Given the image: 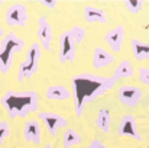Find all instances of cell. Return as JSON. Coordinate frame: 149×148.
<instances>
[{"label": "cell", "mask_w": 149, "mask_h": 148, "mask_svg": "<svg viewBox=\"0 0 149 148\" xmlns=\"http://www.w3.org/2000/svg\"><path fill=\"white\" fill-rule=\"evenodd\" d=\"M117 134L120 137H132L136 141H142V137L138 131V123H136V118L130 113L125 115L119 123L117 128Z\"/></svg>", "instance_id": "52a82bcc"}, {"label": "cell", "mask_w": 149, "mask_h": 148, "mask_svg": "<svg viewBox=\"0 0 149 148\" xmlns=\"http://www.w3.org/2000/svg\"><path fill=\"white\" fill-rule=\"evenodd\" d=\"M70 34H71V36L74 38V41L77 42V45L81 44L83 39H84V36H86V31H84V28H81V26H78V25L72 26V28L70 29Z\"/></svg>", "instance_id": "44dd1931"}, {"label": "cell", "mask_w": 149, "mask_h": 148, "mask_svg": "<svg viewBox=\"0 0 149 148\" xmlns=\"http://www.w3.org/2000/svg\"><path fill=\"white\" fill-rule=\"evenodd\" d=\"M138 77L139 81L145 86H149V68L146 67H139L138 68Z\"/></svg>", "instance_id": "7402d4cb"}, {"label": "cell", "mask_w": 149, "mask_h": 148, "mask_svg": "<svg viewBox=\"0 0 149 148\" xmlns=\"http://www.w3.org/2000/svg\"><path fill=\"white\" fill-rule=\"evenodd\" d=\"M25 47V41L15 32L6 34L0 39V73H7L13 62V54L20 52Z\"/></svg>", "instance_id": "3957f363"}, {"label": "cell", "mask_w": 149, "mask_h": 148, "mask_svg": "<svg viewBox=\"0 0 149 148\" xmlns=\"http://www.w3.org/2000/svg\"><path fill=\"white\" fill-rule=\"evenodd\" d=\"M130 76H133L132 64H130L129 60H123V61H120V62L116 65L111 79L116 81V80H119V79H125V77H130Z\"/></svg>", "instance_id": "e0dca14e"}, {"label": "cell", "mask_w": 149, "mask_h": 148, "mask_svg": "<svg viewBox=\"0 0 149 148\" xmlns=\"http://www.w3.org/2000/svg\"><path fill=\"white\" fill-rule=\"evenodd\" d=\"M36 36L39 39L41 47L44 49L49 51L51 48V38H52V28L45 16H41L38 19V29H36Z\"/></svg>", "instance_id": "8fae6325"}, {"label": "cell", "mask_w": 149, "mask_h": 148, "mask_svg": "<svg viewBox=\"0 0 149 148\" xmlns=\"http://www.w3.org/2000/svg\"><path fill=\"white\" fill-rule=\"evenodd\" d=\"M130 49L133 52V57L138 61L149 60V42H142L138 38H132V41H130Z\"/></svg>", "instance_id": "5bb4252c"}, {"label": "cell", "mask_w": 149, "mask_h": 148, "mask_svg": "<svg viewBox=\"0 0 149 148\" xmlns=\"http://www.w3.org/2000/svg\"><path fill=\"white\" fill-rule=\"evenodd\" d=\"M81 142V137L80 134L72 129V128H67L65 132H64V138H62V145L64 148H71L74 145H78Z\"/></svg>", "instance_id": "ac0fdd59"}, {"label": "cell", "mask_w": 149, "mask_h": 148, "mask_svg": "<svg viewBox=\"0 0 149 148\" xmlns=\"http://www.w3.org/2000/svg\"><path fill=\"white\" fill-rule=\"evenodd\" d=\"M84 19L90 23H104L106 22V13L96 6H86L84 7Z\"/></svg>", "instance_id": "2e32d148"}, {"label": "cell", "mask_w": 149, "mask_h": 148, "mask_svg": "<svg viewBox=\"0 0 149 148\" xmlns=\"http://www.w3.org/2000/svg\"><path fill=\"white\" fill-rule=\"evenodd\" d=\"M38 118L47 125L48 128V132H49L51 137H55L56 135V131L59 128H64L67 125V119L58 113H54V112H39L38 113Z\"/></svg>", "instance_id": "ba28073f"}, {"label": "cell", "mask_w": 149, "mask_h": 148, "mask_svg": "<svg viewBox=\"0 0 149 148\" xmlns=\"http://www.w3.org/2000/svg\"><path fill=\"white\" fill-rule=\"evenodd\" d=\"M44 148H52V145H51V144H45V145H44Z\"/></svg>", "instance_id": "4316f807"}, {"label": "cell", "mask_w": 149, "mask_h": 148, "mask_svg": "<svg viewBox=\"0 0 149 148\" xmlns=\"http://www.w3.org/2000/svg\"><path fill=\"white\" fill-rule=\"evenodd\" d=\"M104 42L110 45V48L113 52H119L122 48L123 39H125V26L123 25H117L113 29H110L109 32H106V35L103 36Z\"/></svg>", "instance_id": "30bf717a"}, {"label": "cell", "mask_w": 149, "mask_h": 148, "mask_svg": "<svg viewBox=\"0 0 149 148\" xmlns=\"http://www.w3.org/2000/svg\"><path fill=\"white\" fill-rule=\"evenodd\" d=\"M23 138L28 142L39 144V140H41V126H39L38 121L29 119V121L25 122V125H23Z\"/></svg>", "instance_id": "7c38bea8"}, {"label": "cell", "mask_w": 149, "mask_h": 148, "mask_svg": "<svg viewBox=\"0 0 149 148\" xmlns=\"http://www.w3.org/2000/svg\"><path fill=\"white\" fill-rule=\"evenodd\" d=\"M3 36H4V34H3V28H1V26H0V39H1V38H3Z\"/></svg>", "instance_id": "484cf974"}, {"label": "cell", "mask_w": 149, "mask_h": 148, "mask_svg": "<svg viewBox=\"0 0 149 148\" xmlns=\"http://www.w3.org/2000/svg\"><path fill=\"white\" fill-rule=\"evenodd\" d=\"M6 23L9 26H20L23 28L28 22V9L23 3H13L6 9L4 15Z\"/></svg>", "instance_id": "8992f818"}, {"label": "cell", "mask_w": 149, "mask_h": 148, "mask_svg": "<svg viewBox=\"0 0 149 148\" xmlns=\"http://www.w3.org/2000/svg\"><path fill=\"white\" fill-rule=\"evenodd\" d=\"M58 45H59V48H58V58H59L61 62H70V61L74 60L77 42L71 36L70 31L61 32V35L58 38Z\"/></svg>", "instance_id": "5b68a950"}, {"label": "cell", "mask_w": 149, "mask_h": 148, "mask_svg": "<svg viewBox=\"0 0 149 148\" xmlns=\"http://www.w3.org/2000/svg\"><path fill=\"white\" fill-rule=\"evenodd\" d=\"M114 80L111 77H104L99 74L83 73L77 74L71 80V96L74 102V110L77 116H81L86 105L93 102L96 97L103 96L107 90L114 86Z\"/></svg>", "instance_id": "6da1fadb"}, {"label": "cell", "mask_w": 149, "mask_h": 148, "mask_svg": "<svg viewBox=\"0 0 149 148\" xmlns=\"http://www.w3.org/2000/svg\"><path fill=\"white\" fill-rule=\"evenodd\" d=\"M96 125L104 134L109 132V128H110V112L106 107H101L99 110V113L96 116Z\"/></svg>", "instance_id": "d6986e66"}, {"label": "cell", "mask_w": 149, "mask_h": 148, "mask_svg": "<svg viewBox=\"0 0 149 148\" xmlns=\"http://www.w3.org/2000/svg\"><path fill=\"white\" fill-rule=\"evenodd\" d=\"M41 4H42V6H47V7H51V9H54V7L56 6V1H45V0H42V1H41Z\"/></svg>", "instance_id": "d4e9b609"}, {"label": "cell", "mask_w": 149, "mask_h": 148, "mask_svg": "<svg viewBox=\"0 0 149 148\" xmlns=\"http://www.w3.org/2000/svg\"><path fill=\"white\" fill-rule=\"evenodd\" d=\"M117 97L127 107H135L142 97V90L138 86H122L117 90Z\"/></svg>", "instance_id": "9c48e42d"}, {"label": "cell", "mask_w": 149, "mask_h": 148, "mask_svg": "<svg viewBox=\"0 0 149 148\" xmlns=\"http://www.w3.org/2000/svg\"><path fill=\"white\" fill-rule=\"evenodd\" d=\"M87 148H106V145H104L103 142H100L99 140H93Z\"/></svg>", "instance_id": "cb8c5ba5"}, {"label": "cell", "mask_w": 149, "mask_h": 148, "mask_svg": "<svg viewBox=\"0 0 149 148\" xmlns=\"http://www.w3.org/2000/svg\"><path fill=\"white\" fill-rule=\"evenodd\" d=\"M0 103L12 119L26 118L29 113L38 110V93L35 90H9L0 97Z\"/></svg>", "instance_id": "7a4b0ae2"}, {"label": "cell", "mask_w": 149, "mask_h": 148, "mask_svg": "<svg viewBox=\"0 0 149 148\" xmlns=\"http://www.w3.org/2000/svg\"><path fill=\"white\" fill-rule=\"evenodd\" d=\"M114 61V57L107 52L104 48L101 47H96L93 49V60H91V64L94 68H101V67H107L110 65L111 62Z\"/></svg>", "instance_id": "4fadbf2b"}, {"label": "cell", "mask_w": 149, "mask_h": 148, "mask_svg": "<svg viewBox=\"0 0 149 148\" xmlns=\"http://www.w3.org/2000/svg\"><path fill=\"white\" fill-rule=\"evenodd\" d=\"M0 3H1V1H0Z\"/></svg>", "instance_id": "83f0119b"}, {"label": "cell", "mask_w": 149, "mask_h": 148, "mask_svg": "<svg viewBox=\"0 0 149 148\" xmlns=\"http://www.w3.org/2000/svg\"><path fill=\"white\" fill-rule=\"evenodd\" d=\"M41 54L42 48L39 42H32L31 47L26 51V57L25 60L19 64V70H17V80L22 81L25 79H31L39 65V60H41Z\"/></svg>", "instance_id": "277c9868"}, {"label": "cell", "mask_w": 149, "mask_h": 148, "mask_svg": "<svg viewBox=\"0 0 149 148\" xmlns=\"http://www.w3.org/2000/svg\"><path fill=\"white\" fill-rule=\"evenodd\" d=\"M10 134V128H9V123L6 121H0V145L4 142V140L9 137Z\"/></svg>", "instance_id": "603a6c76"}, {"label": "cell", "mask_w": 149, "mask_h": 148, "mask_svg": "<svg viewBox=\"0 0 149 148\" xmlns=\"http://www.w3.org/2000/svg\"><path fill=\"white\" fill-rule=\"evenodd\" d=\"M143 6V1L142 0H126L125 1V7L127 9L129 13L132 15H136Z\"/></svg>", "instance_id": "ffe728a7"}, {"label": "cell", "mask_w": 149, "mask_h": 148, "mask_svg": "<svg viewBox=\"0 0 149 148\" xmlns=\"http://www.w3.org/2000/svg\"><path fill=\"white\" fill-rule=\"evenodd\" d=\"M45 97L48 100H67L71 97V90L61 84L49 86L45 92Z\"/></svg>", "instance_id": "9a60e30c"}]
</instances>
